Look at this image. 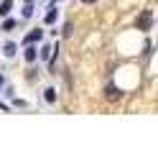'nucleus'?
Wrapping results in <instances>:
<instances>
[{
    "mask_svg": "<svg viewBox=\"0 0 158 153\" xmlns=\"http://www.w3.org/2000/svg\"><path fill=\"white\" fill-rule=\"evenodd\" d=\"M107 100H120V89H115V87H107Z\"/></svg>",
    "mask_w": 158,
    "mask_h": 153,
    "instance_id": "5",
    "label": "nucleus"
},
{
    "mask_svg": "<svg viewBox=\"0 0 158 153\" xmlns=\"http://www.w3.org/2000/svg\"><path fill=\"white\" fill-rule=\"evenodd\" d=\"M10 8H13V0H3V3H0V15H8Z\"/></svg>",
    "mask_w": 158,
    "mask_h": 153,
    "instance_id": "3",
    "label": "nucleus"
},
{
    "mask_svg": "<svg viewBox=\"0 0 158 153\" xmlns=\"http://www.w3.org/2000/svg\"><path fill=\"white\" fill-rule=\"evenodd\" d=\"M36 56H38V54H36V49L28 44V49H26V61H36Z\"/></svg>",
    "mask_w": 158,
    "mask_h": 153,
    "instance_id": "4",
    "label": "nucleus"
},
{
    "mask_svg": "<svg viewBox=\"0 0 158 153\" xmlns=\"http://www.w3.org/2000/svg\"><path fill=\"white\" fill-rule=\"evenodd\" d=\"M13 28H15V20H10V18H8L5 23H3V31H13Z\"/></svg>",
    "mask_w": 158,
    "mask_h": 153,
    "instance_id": "9",
    "label": "nucleus"
},
{
    "mask_svg": "<svg viewBox=\"0 0 158 153\" xmlns=\"http://www.w3.org/2000/svg\"><path fill=\"white\" fill-rule=\"evenodd\" d=\"M15 44H5V56H15Z\"/></svg>",
    "mask_w": 158,
    "mask_h": 153,
    "instance_id": "6",
    "label": "nucleus"
},
{
    "mask_svg": "<svg viewBox=\"0 0 158 153\" xmlns=\"http://www.w3.org/2000/svg\"><path fill=\"white\" fill-rule=\"evenodd\" d=\"M84 3H94V0H84Z\"/></svg>",
    "mask_w": 158,
    "mask_h": 153,
    "instance_id": "11",
    "label": "nucleus"
},
{
    "mask_svg": "<svg viewBox=\"0 0 158 153\" xmlns=\"http://www.w3.org/2000/svg\"><path fill=\"white\" fill-rule=\"evenodd\" d=\"M26 3H33V0H26Z\"/></svg>",
    "mask_w": 158,
    "mask_h": 153,
    "instance_id": "12",
    "label": "nucleus"
},
{
    "mask_svg": "<svg viewBox=\"0 0 158 153\" xmlns=\"http://www.w3.org/2000/svg\"><path fill=\"white\" fill-rule=\"evenodd\" d=\"M44 100H46V102H56V92H54V89H46Z\"/></svg>",
    "mask_w": 158,
    "mask_h": 153,
    "instance_id": "7",
    "label": "nucleus"
},
{
    "mask_svg": "<svg viewBox=\"0 0 158 153\" xmlns=\"http://www.w3.org/2000/svg\"><path fill=\"white\" fill-rule=\"evenodd\" d=\"M54 20H56V8H51L46 13V23H54Z\"/></svg>",
    "mask_w": 158,
    "mask_h": 153,
    "instance_id": "8",
    "label": "nucleus"
},
{
    "mask_svg": "<svg viewBox=\"0 0 158 153\" xmlns=\"http://www.w3.org/2000/svg\"><path fill=\"white\" fill-rule=\"evenodd\" d=\"M41 38H44V31H38V28H36L33 33H28V36H26V44H36V41H41Z\"/></svg>",
    "mask_w": 158,
    "mask_h": 153,
    "instance_id": "2",
    "label": "nucleus"
},
{
    "mask_svg": "<svg viewBox=\"0 0 158 153\" xmlns=\"http://www.w3.org/2000/svg\"><path fill=\"white\" fill-rule=\"evenodd\" d=\"M151 23H153V13H151V10H143L140 18H138V28H140V31H148Z\"/></svg>",
    "mask_w": 158,
    "mask_h": 153,
    "instance_id": "1",
    "label": "nucleus"
},
{
    "mask_svg": "<svg viewBox=\"0 0 158 153\" xmlns=\"http://www.w3.org/2000/svg\"><path fill=\"white\" fill-rule=\"evenodd\" d=\"M23 15L28 18V15H33V5L31 3H26V8H23Z\"/></svg>",
    "mask_w": 158,
    "mask_h": 153,
    "instance_id": "10",
    "label": "nucleus"
}]
</instances>
